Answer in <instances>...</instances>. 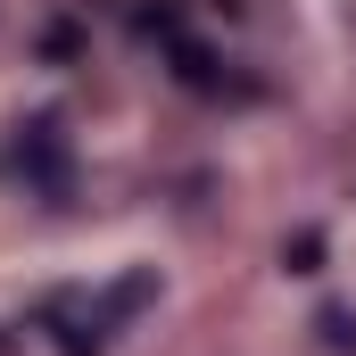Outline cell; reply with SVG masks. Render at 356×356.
I'll list each match as a JSON object with an SVG mask.
<instances>
[{
  "label": "cell",
  "mask_w": 356,
  "mask_h": 356,
  "mask_svg": "<svg viewBox=\"0 0 356 356\" xmlns=\"http://www.w3.org/2000/svg\"><path fill=\"white\" fill-rule=\"evenodd\" d=\"M25 158H33V175H42V191H50V199L67 191V149H58V124H33V133H25Z\"/></svg>",
  "instance_id": "1"
},
{
  "label": "cell",
  "mask_w": 356,
  "mask_h": 356,
  "mask_svg": "<svg viewBox=\"0 0 356 356\" xmlns=\"http://www.w3.org/2000/svg\"><path fill=\"white\" fill-rule=\"evenodd\" d=\"M323 332H332V348H356V315H323Z\"/></svg>",
  "instance_id": "2"
}]
</instances>
